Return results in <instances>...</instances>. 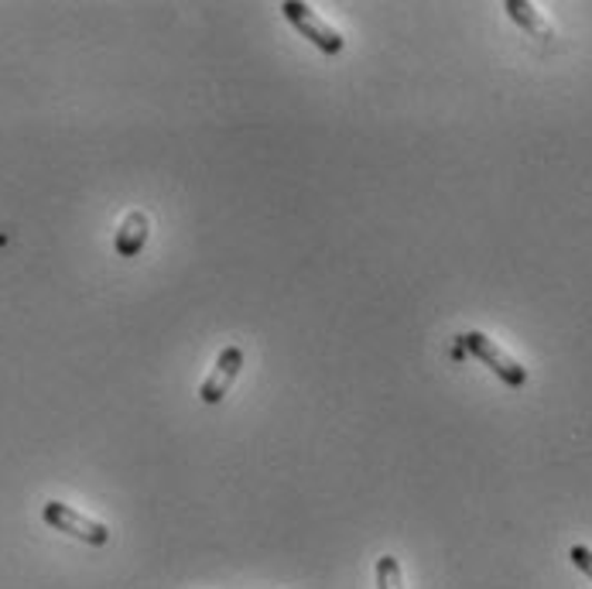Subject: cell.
Masks as SVG:
<instances>
[{"label": "cell", "mask_w": 592, "mask_h": 589, "mask_svg": "<svg viewBox=\"0 0 592 589\" xmlns=\"http://www.w3.org/2000/svg\"><path fill=\"white\" fill-rule=\"evenodd\" d=\"M148 230H151L148 216H145V213H130V216L120 223L117 240H114L117 254H120V257H134V254H138V251L148 244Z\"/></svg>", "instance_id": "5b68a950"}, {"label": "cell", "mask_w": 592, "mask_h": 589, "mask_svg": "<svg viewBox=\"0 0 592 589\" xmlns=\"http://www.w3.org/2000/svg\"><path fill=\"white\" fill-rule=\"evenodd\" d=\"M569 562H572L579 572H585V576L592 579V549H585V546H572V549H569Z\"/></svg>", "instance_id": "ba28073f"}, {"label": "cell", "mask_w": 592, "mask_h": 589, "mask_svg": "<svg viewBox=\"0 0 592 589\" xmlns=\"http://www.w3.org/2000/svg\"><path fill=\"white\" fill-rule=\"evenodd\" d=\"M240 367H244V350L240 346H223L219 356H216V367L199 384V401L203 404H219L226 397V391H230V384L237 381Z\"/></svg>", "instance_id": "277c9868"}, {"label": "cell", "mask_w": 592, "mask_h": 589, "mask_svg": "<svg viewBox=\"0 0 592 589\" xmlns=\"http://www.w3.org/2000/svg\"><path fill=\"white\" fill-rule=\"evenodd\" d=\"M41 518H45V524H52L56 531H66V534L86 541V546H107V541H110V528L107 524L79 514L76 508H69L62 501H49V504H45Z\"/></svg>", "instance_id": "7a4b0ae2"}, {"label": "cell", "mask_w": 592, "mask_h": 589, "mask_svg": "<svg viewBox=\"0 0 592 589\" xmlns=\"http://www.w3.org/2000/svg\"><path fill=\"white\" fill-rule=\"evenodd\" d=\"M282 14L292 28H298L318 52H326V56H339L343 52V35L336 28H329L323 18H318L308 4H298V0H288V4H282Z\"/></svg>", "instance_id": "3957f363"}, {"label": "cell", "mask_w": 592, "mask_h": 589, "mask_svg": "<svg viewBox=\"0 0 592 589\" xmlns=\"http://www.w3.org/2000/svg\"><path fill=\"white\" fill-rule=\"evenodd\" d=\"M504 11L511 14V21H517V24H521L524 31H531L534 38H541V41L552 38V24L544 21L541 11H537L534 4H527V0H507Z\"/></svg>", "instance_id": "8992f818"}, {"label": "cell", "mask_w": 592, "mask_h": 589, "mask_svg": "<svg viewBox=\"0 0 592 589\" xmlns=\"http://www.w3.org/2000/svg\"><path fill=\"white\" fill-rule=\"evenodd\" d=\"M377 589H404L401 562L394 556H381L377 559Z\"/></svg>", "instance_id": "52a82bcc"}, {"label": "cell", "mask_w": 592, "mask_h": 589, "mask_svg": "<svg viewBox=\"0 0 592 589\" xmlns=\"http://www.w3.org/2000/svg\"><path fill=\"white\" fill-rule=\"evenodd\" d=\"M460 343H463V350H466L470 356H476L480 364L490 367L507 387H524V384H527V371L517 364V360H514L507 350H500L486 333H466V336H460Z\"/></svg>", "instance_id": "6da1fadb"}]
</instances>
